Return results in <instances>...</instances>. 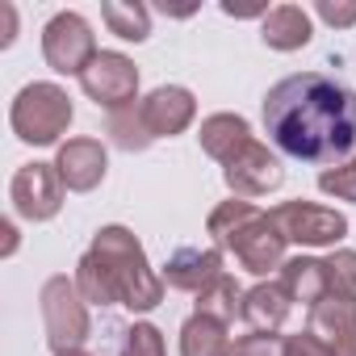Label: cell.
Returning a JSON list of instances; mask_svg holds the SVG:
<instances>
[{
	"label": "cell",
	"mask_w": 356,
	"mask_h": 356,
	"mask_svg": "<svg viewBox=\"0 0 356 356\" xmlns=\"http://www.w3.org/2000/svg\"><path fill=\"white\" fill-rule=\"evenodd\" d=\"M264 130L302 163H335L356 147V88L327 72L285 76L264 97Z\"/></svg>",
	"instance_id": "1"
},
{
	"label": "cell",
	"mask_w": 356,
	"mask_h": 356,
	"mask_svg": "<svg viewBox=\"0 0 356 356\" xmlns=\"http://www.w3.org/2000/svg\"><path fill=\"white\" fill-rule=\"evenodd\" d=\"M206 231H210L214 248L231 252L252 277H268L273 268L285 264V235L273 227V218L260 206H252L243 197L214 206L206 218Z\"/></svg>",
	"instance_id": "2"
},
{
	"label": "cell",
	"mask_w": 356,
	"mask_h": 356,
	"mask_svg": "<svg viewBox=\"0 0 356 356\" xmlns=\"http://www.w3.org/2000/svg\"><path fill=\"white\" fill-rule=\"evenodd\" d=\"M105 268H109V277H113V285H118V298H122V306L126 310H134V314H147V310H155L159 302H163V277L147 264V252H143V243L134 239V231L130 227H101L97 235H92V248H88Z\"/></svg>",
	"instance_id": "3"
},
{
	"label": "cell",
	"mask_w": 356,
	"mask_h": 356,
	"mask_svg": "<svg viewBox=\"0 0 356 356\" xmlns=\"http://www.w3.org/2000/svg\"><path fill=\"white\" fill-rule=\"evenodd\" d=\"M76 109H72V97L51 84V80H34L26 84L17 97H13V109H9V126L22 143L30 147H51L67 134Z\"/></svg>",
	"instance_id": "4"
},
{
	"label": "cell",
	"mask_w": 356,
	"mask_h": 356,
	"mask_svg": "<svg viewBox=\"0 0 356 356\" xmlns=\"http://www.w3.org/2000/svg\"><path fill=\"white\" fill-rule=\"evenodd\" d=\"M42 302V327H47V343L59 352H72V348H84V339L92 335V318H88V302L84 293L76 289V281L67 277H51L38 293Z\"/></svg>",
	"instance_id": "5"
},
{
	"label": "cell",
	"mask_w": 356,
	"mask_h": 356,
	"mask_svg": "<svg viewBox=\"0 0 356 356\" xmlns=\"http://www.w3.org/2000/svg\"><path fill=\"white\" fill-rule=\"evenodd\" d=\"M97 55H101V51H97L92 26H88L80 13L63 9V13H55V17L42 26V59L51 63V72H59V76H84V67H88Z\"/></svg>",
	"instance_id": "6"
},
{
	"label": "cell",
	"mask_w": 356,
	"mask_h": 356,
	"mask_svg": "<svg viewBox=\"0 0 356 356\" xmlns=\"http://www.w3.org/2000/svg\"><path fill=\"white\" fill-rule=\"evenodd\" d=\"M268 218L285 235V243H302V248H335L348 235V218L314 202H281L268 210Z\"/></svg>",
	"instance_id": "7"
},
{
	"label": "cell",
	"mask_w": 356,
	"mask_h": 356,
	"mask_svg": "<svg viewBox=\"0 0 356 356\" xmlns=\"http://www.w3.org/2000/svg\"><path fill=\"white\" fill-rule=\"evenodd\" d=\"M80 88H84L88 101H97V105L109 109V113H113V109H126V105H134V97H138V67H134V59L122 55V51H101V55L84 67Z\"/></svg>",
	"instance_id": "8"
},
{
	"label": "cell",
	"mask_w": 356,
	"mask_h": 356,
	"mask_svg": "<svg viewBox=\"0 0 356 356\" xmlns=\"http://www.w3.org/2000/svg\"><path fill=\"white\" fill-rule=\"evenodd\" d=\"M9 202L26 222H51L63 210V181L55 163H26L13 172V185H9Z\"/></svg>",
	"instance_id": "9"
},
{
	"label": "cell",
	"mask_w": 356,
	"mask_h": 356,
	"mask_svg": "<svg viewBox=\"0 0 356 356\" xmlns=\"http://www.w3.org/2000/svg\"><path fill=\"white\" fill-rule=\"evenodd\" d=\"M222 181H227V189H231L235 197L252 202V197H264V193H273V189L285 185V168H281V159H277L264 143L252 138V143L222 168Z\"/></svg>",
	"instance_id": "10"
},
{
	"label": "cell",
	"mask_w": 356,
	"mask_h": 356,
	"mask_svg": "<svg viewBox=\"0 0 356 356\" xmlns=\"http://www.w3.org/2000/svg\"><path fill=\"white\" fill-rule=\"evenodd\" d=\"M143 126L151 130V138H172V134H185L197 118V97L181 84H159L138 101Z\"/></svg>",
	"instance_id": "11"
},
{
	"label": "cell",
	"mask_w": 356,
	"mask_h": 356,
	"mask_svg": "<svg viewBox=\"0 0 356 356\" xmlns=\"http://www.w3.org/2000/svg\"><path fill=\"white\" fill-rule=\"evenodd\" d=\"M105 168H109V155H105L101 138H67V143H59L55 172H59L67 193H92L105 181Z\"/></svg>",
	"instance_id": "12"
},
{
	"label": "cell",
	"mask_w": 356,
	"mask_h": 356,
	"mask_svg": "<svg viewBox=\"0 0 356 356\" xmlns=\"http://www.w3.org/2000/svg\"><path fill=\"white\" fill-rule=\"evenodd\" d=\"M163 285L168 289H185V293H202L210 281L222 277V252L218 248H176L163 264Z\"/></svg>",
	"instance_id": "13"
},
{
	"label": "cell",
	"mask_w": 356,
	"mask_h": 356,
	"mask_svg": "<svg viewBox=\"0 0 356 356\" xmlns=\"http://www.w3.org/2000/svg\"><path fill=\"white\" fill-rule=\"evenodd\" d=\"M197 143H202V151L210 155V159H218L222 168L252 143V126H248V118L243 113H210L206 122H202V130H197Z\"/></svg>",
	"instance_id": "14"
},
{
	"label": "cell",
	"mask_w": 356,
	"mask_h": 356,
	"mask_svg": "<svg viewBox=\"0 0 356 356\" xmlns=\"http://www.w3.org/2000/svg\"><path fill=\"white\" fill-rule=\"evenodd\" d=\"M289 310H293V298L285 293V285H281V281H260V285H252V289L243 293V314H239V318H243L252 331L273 335L277 327H285Z\"/></svg>",
	"instance_id": "15"
},
{
	"label": "cell",
	"mask_w": 356,
	"mask_h": 356,
	"mask_svg": "<svg viewBox=\"0 0 356 356\" xmlns=\"http://www.w3.org/2000/svg\"><path fill=\"white\" fill-rule=\"evenodd\" d=\"M260 38L273 51H302L314 38V22L302 5H277L260 17Z\"/></svg>",
	"instance_id": "16"
},
{
	"label": "cell",
	"mask_w": 356,
	"mask_h": 356,
	"mask_svg": "<svg viewBox=\"0 0 356 356\" xmlns=\"http://www.w3.org/2000/svg\"><path fill=\"white\" fill-rule=\"evenodd\" d=\"M281 285L293 302L302 306H318L327 298V273H323V260L314 256H289L281 264Z\"/></svg>",
	"instance_id": "17"
},
{
	"label": "cell",
	"mask_w": 356,
	"mask_h": 356,
	"mask_svg": "<svg viewBox=\"0 0 356 356\" xmlns=\"http://www.w3.org/2000/svg\"><path fill=\"white\" fill-rule=\"evenodd\" d=\"M310 335H318L327 348H339L352 331H356V302H339V298H323L318 306H310Z\"/></svg>",
	"instance_id": "18"
},
{
	"label": "cell",
	"mask_w": 356,
	"mask_h": 356,
	"mask_svg": "<svg viewBox=\"0 0 356 356\" xmlns=\"http://www.w3.org/2000/svg\"><path fill=\"white\" fill-rule=\"evenodd\" d=\"M181 356H231L227 323L206 318V314H189L181 323Z\"/></svg>",
	"instance_id": "19"
},
{
	"label": "cell",
	"mask_w": 356,
	"mask_h": 356,
	"mask_svg": "<svg viewBox=\"0 0 356 356\" xmlns=\"http://www.w3.org/2000/svg\"><path fill=\"white\" fill-rule=\"evenodd\" d=\"M72 281H76V289L84 293V302H92V306H122L109 268H105L92 252H84V256L76 260V277H72Z\"/></svg>",
	"instance_id": "20"
},
{
	"label": "cell",
	"mask_w": 356,
	"mask_h": 356,
	"mask_svg": "<svg viewBox=\"0 0 356 356\" xmlns=\"http://www.w3.org/2000/svg\"><path fill=\"white\" fill-rule=\"evenodd\" d=\"M193 314H206V318H218V323H231L235 314H243V289L231 273H222L218 281H210L202 293H197V310Z\"/></svg>",
	"instance_id": "21"
},
{
	"label": "cell",
	"mask_w": 356,
	"mask_h": 356,
	"mask_svg": "<svg viewBox=\"0 0 356 356\" xmlns=\"http://www.w3.org/2000/svg\"><path fill=\"white\" fill-rule=\"evenodd\" d=\"M101 17L109 26V34H118L122 42H147L151 38V9L147 5H122V0H105Z\"/></svg>",
	"instance_id": "22"
},
{
	"label": "cell",
	"mask_w": 356,
	"mask_h": 356,
	"mask_svg": "<svg viewBox=\"0 0 356 356\" xmlns=\"http://www.w3.org/2000/svg\"><path fill=\"white\" fill-rule=\"evenodd\" d=\"M105 134L113 138V147H122V151H147L155 138H151V130L143 126V113H138V101L134 105H126V109H113L109 118H105Z\"/></svg>",
	"instance_id": "23"
},
{
	"label": "cell",
	"mask_w": 356,
	"mask_h": 356,
	"mask_svg": "<svg viewBox=\"0 0 356 356\" xmlns=\"http://www.w3.org/2000/svg\"><path fill=\"white\" fill-rule=\"evenodd\" d=\"M323 273H327V298L356 302V252L352 248H335L323 260Z\"/></svg>",
	"instance_id": "24"
},
{
	"label": "cell",
	"mask_w": 356,
	"mask_h": 356,
	"mask_svg": "<svg viewBox=\"0 0 356 356\" xmlns=\"http://www.w3.org/2000/svg\"><path fill=\"white\" fill-rule=\"evenodd\" d=\"M118 356H168V352H163L159 327H155V323H130L126 335H122Z\"/></svg>",
	"instance_id": "25"
},
{
	"label": "cell",
	"mask_w": 356,
	"mask_h": 356,
	"mask_svg": "<svg viewBox=\"0 0 356 356\" xmlns=\"http://www.w3.org/2000/svg\"><path fill=\"white\" fill-rule=\"evenodd\" d=\"M318 189L335 202H352L356 206V155L348 163H335V168H323L318 172Z\"/></svg>",
	"instance_id": "26"
},
{
	"label": "cell",
	"mask_w": 356,
	"mask_h": 356,
	"mask_svg": "<svg viewBox=\"0 0 356 356\" xmlns=\"http://www.w3.org/2000/svg\"><path fill=\"white\" fill-rule=\"evenodd\" d=\"M231 356H281V339L264 331H248L231 343Z\"/></svg>",
	"instance_id": "27"
},
{
	"label": "cell",
	"mask_w": 356,
	"mask_h": 356,
	"mask_svg": "<svg viewBox=\"0 0 356 356\" xmlns=\"http://www.w3.org/2000/svg\"><path fill=\"white\" fill-rule=\"evenodd\" d=\"M281 356H335V348H327L310 331H298V335H285L281 339Z\"/></svg>",
	"instance_id": "28"
},
{
	"label": "cell",
	"mask_w": 356,
	"mask_h": 356,
	"mask_svg": "<svg viewBox=\"0 0 356 356\" xmlns=\"http://www.w3.org/2000/svg\"><path fill=\"white\" fill-rule=\"evenodd\" d=\"M314 13L335 30H348V26H356V0H318Z\"/></svg>",
	"instance_id": "29"
},
{
	"label": "cell",
	"mask_w": 356,
	"mask_h": 356,
	"mask_svg": "<svg viewBox=\"0 0 356 356\" xmlns=\"http://www.w3.org/2000/svg\"><path fill=\"white\" fill-rule=\"evenodd\" d=\"M0 17H5V38H0V47H13V38H17V9L0 5Z\"/></svg>",
	"instance_id": "30"
},
{
	"label": "cell",
	"mask_w": 356,
	"mask_h": 356,
	"mask_svg": "<svg viewBox=\"0 0 356 356\" xmlns=\"http://www.w3.org/2000/svg\"><path fill=\"white\" fill-rule=\"evenodd\" d=\"M0 235H5V256H13L17 252V227H13V218L0 222Z\"/></svg>",
	"instance_id": "31"
},
{
	"label": "cell",
	"mask_w": 356,
	"mask_h": 356,
	"mask_svg": "<svg viewBox=\"0 0 356 356\" xmlns=\"http://www.w3.org/2000/svg\"><path fill=\"white\" fill-rule=\"evenodd\" d=\"M335 356H356V331H352V335H348V339L335 348Z\"/></svg>",
	"instance_id": "32"
},
{
	"label": "cell",
	"mask_w": 356,
	"mask_h": 356,
	"mask_svg": "<svg viewBox=\"0 0 356 356\" xmlns=\"http://www.w3.org/2000/svg\"><path fill=\"white\" fill-rule=\"evenodd\" d=\"M59 356H88L84 348H72V352H59Z\"/></svg>",
	"instance_id": "33"
}]
</instances>
